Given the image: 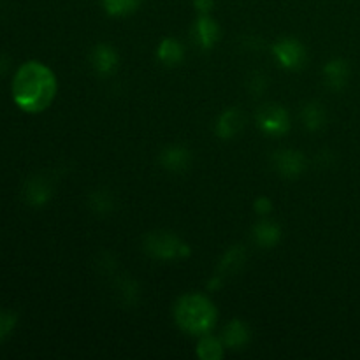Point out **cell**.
<instances>
[{
  "label": "cell",
  "instance_id": "1",
  "mask_svg": "<svg viewBox=\"0 0 360 360\" xmlns=\"http://www.w3.org/2000/svg\"><path fill=\"white\" fill-rule=\"evenodd\" d=\"M56 76L46 63L28 60L16 70L11 84L13 101L21 111L37 115L48 109L56 97Z\"/></svg>",
  "mask_w": 360,
  "mask_h": 360
},
{
  "label": "cell",
  "instance_id": "2",
  "mask_svg": "<svg viewBox=\"0 0 360 360\" xmlns=\"http://www.w3.org/2000/svg\"><path fill=\"white\" fill-rule=\"evenodd\" d=\"M174 320L186 334L202 336L217 323V308L206 295L186 294L176 302Z\"/></svg>",
  "mask_w": 360,
  "mask_h": 360
},
{
  "label": "cell",
  "instance_id": "3",
  "mask_svg": "<svg viewBox=\"0 0 360 360\" xmlns=\"http://www.w3.org/2000/svg\"><path fill=\"white\" fill-rule=\"evenodd\" d=\"M144 248L151 257L160 260L179 259L190 253L188 246L172 232H151L144 241Z\"/></svg>",
  "mask_w": 360,
  "mask_h": 360
},
{
  "label": "cell",
  "instance_id": "4",
  "mask_svg": "<svg viewBox=\"0 0 360 360\" xmlns=\"http://www.w3.org/2000/svg\"><path fill=\"white\" fill-rule=\"evenodd\" d=\"M257 123L260 130L269 136H283L290 129V118L288 112L278 104H266L259 109L257 115Z\"/></svg>",
  "mask_w": 360,
  "mask_h": 360
},
{
  "label": "cell",
  "instance_id": "5",
  "mask_svg": "<svg viewBox=\"0 0 360 360\" xmlns=\"http://www.w3.org/2000/svg\"><path fill=\"white\" fill-rule=\"evenodd\" d=\"M274 56H276L278 62L285 67V69L297 70L301 69L302 65L308 60V53H306V48L297 41V39H281L274 44L273 48Z\"/></svg>",
  "mask_w": 360,
  "mask_h": 360
},
{
  "label": "cell",
  "instance_id": "6",
  "mask_svg": "<svg viewBox=\"0 0 360 360\" xmlns=\"http://www.w3.org/2000/svg\"><path fill=\"white\" fill-rule=\"evenodd\" d=\"M274 169L285 178H295L301 174L306 167V158L301 151L281 150L273 157Z\"/></svg>",
  "mask_w": 360,
  "mask_h": 360
},
{
  "label": "cell",
  "instance_id": "7",
  "mask_svg": "<svg viewBox=\"0 0 360 360\" xmlns=\"http://www.w3.org/2000/svg\"><path fill=\"white\" fill-rule=\"evenodd\" d=\"M192 37L197 42V46L202 49H210L217 44L220 39V27L210 14H200L199 20L193 23Z\"/></svg>",
  "mask_w": 360,
  "mask_h": 360
},
{
  "label": "cell",
  "instance_id": "8",
  "mask_svg": "<svg viewBox=\"0 0 360 360\" xmlns=\"http://www.w3.org/2000/svg\"><path fill=\"white\" fill-rule=\"evenodd\" d=\"M90 63L95 72L101 76H109L118 69V55H116L115 48H111L109 44H98L91 49Z\"/></svg>",
  "mask_w": 360,
  "mask_h": 360
},
{
  "label": "cell",
  "instance_id": "9",
  "mask_svg": "<svg viewBox=\"0 0 360 360\" xmlns=\"http://www.w3.org/2000/svg\"><path fill=\"white\" fill-rule=\"evenodd\" d=\"M323 76H326V84L330 90L338 91L347 86L348 77H350V67L345 60L334 58L323 67Z\"/></svg>",
  "mask_w": 360,
  "mask_h": 360
},
{
  "label": "cell",
  "instance_id": "10",
  "mask_svg": "<svg viewBox=\"0 0 360 360\" xmlns=\"http://www.w3.org/2000/svg\"><path fill=\"white\" fill-rule=\"evenodd\" d=\"M25 200H27L30 206H44L46 202L49 200L51 197V185L46 181L44 178L41 176H35V178H30L25 185Z\"/></svg>",
  "mask_w": 360,
  "mask_h": 360
},
{
  "label": "cell",
  "instance_id": "11",
  "mask_svg": "<svg viewBox=\"0 0 360 360\" xmlns=\"http://www.w3.org/2000/svg\"><path fill=\"white\" fill-rule=\"evenodd\" d=\"M190 151L183 146H169L162 151L160 164L172 172L185 171L190 165Z\"/></svg>",
  "mask_w": 360,
  "mask_h": 360
},
{
  "label": "cell",
  "instance_id": "12",
  "mask_svg": "<svg viewBox=\"0 0 360 360\" xmlns=\"http://www.w3.org/2000/svg\"><path fill=\"white\" fill-rule=\"evenodd\" d=\"M221 341L229 348H241L250 341V330L241 320H232L221 333Z\"/></svg>",
  "mask_w": 360,
  "mask_h": 360
},
{
  "label": "cell",
  "instance_id": "13",
  "mask_svg": "<svg viewBox=\"0 0 360 360\" xmlns=\"http://www.w3.org/2000/svg\"><path fill=\"white\" fill-rule=\"evenodd\" d=\"M243 125H245V118H243L241 111H238V109H229L218 120L217 132L224 139H229V137H234L236 134L241 132Z\"/></svg>",
  "mask_w": 360,
  "mask_h": 360
},
{
  "label": "cell",
  "instance_id": "14",
  "mask_svg": "<svg viewBox=\"0 0 360 360\" xmlns=\"http://www.w3.org/2000/svg\"><path fill=\"white\" fill-rule=\"evenodd\" d=\"M157 55L162 63H165L169 67H174L183 62V58H185V49H183L181 42L176 41V39H164L160 42V46H158Z\"/></svg>",
  "mask_w": 360,
  "mask_h": 360
},
{
  "label": "cell",
  "instance_id": "15",
  "mask_svg": "<svg viewBox=\"0 0 360 360\" xmlns=\"http://www.w3.org/2000/svg\"><path fill=\"white\" fill-rule=\"evenodd\" d=\"M253 236H255V241L259 243L264 248H269V246H274L281 238V231L276 224L269 220H262L260 224L255 225L253 229Z\"/></svg>",
  "mask_w": 360,
  "mask_h": 360
},
{
  "label": "cell",
  "instance_id": "16",
  "mask_svg": "<svg viewBox=\"0 0 360 360\" xmlns=\"http://www.w3.org/2000/svg\"><path fill=\"white\" fill-rule=\"evenodd\" d=\"M301 120L302 123H304L306 129L315 132V130L322 129L323 123H326V111H323L322 105L316 104V102H309V104H306L304 108H302Z\"/></svg>",
  "mask_w": 360,
  "mask_h": 360
},
{
  "label": "cell",
  "instance_id": "17",
  "mask_svg": "<svg viewBox=\"0 0 360 360\" xmlns=\"http://www.w3.org/2000/svg\"><path fill=\"white\" fill-rule=\"evenodd\" d=\"M224 341L217 338L204 336L197 347V355L202 360H220L224 357Z\"/></svg>",
  "mask_w": 360,
  "mask_h": 360
},
{
  "label": "cell",
  "instance_id": "18",
  "mask_svg": "<svg viewBox=\"0 0 360 360\" xmlns=\"http://www.w3.org/2000/svg\"><path fill=\"white\" fill-rule=\"evenodd\" d=\"M141 0H102L109 16H129L139 7Z\"/></svg>",
  "mask_w": 360,
  "mask_h": 360
},
{
  "label": "cell",
  "instance_id": "19",
  "mask_svg": "<svg viewBox=\"0 0 360 360\" xmlns=\"http://www.w3.org/2000/svg\"><path fill=\"white\" fill-rule=\"evenodd\" d=\"M14 326H16V315L9 311H0V340L9 336Z\"/></svg>",
  "mask_w": 360,
  "mask_h": 360
},
{
  "label": "cell",
  "instance_id": "20",
  "mask_svg": "<svg viewBox=\"0 0 360 360\" xmlns=\"http://www.w3.org/2000/svg\"><path fill=\"white\" fill-rule=\"evenodd\" d=\"M91 207L97 210L98 213H102V211H109L111 210V197L104 192H95L94 197H91Z\"/></svg>",
  "mask_w": 360,
  "mask_h": 360
},
{
  "label": "cell",
  "instance_id": "21",
  "mask_svg": "<svg viewBox=\"0 0 360 360\" xmlns=\"http://www.w3.org/2000/svg\"><path fill=\"white\" fill-rule=\"evenodd\" d=\"M271 210H273V206H271V200L267 199V197H260V199L255 202V211L259 214H262V217L269 214Z\"/></svg>",
  "mask_w": 360,
  "mask_h": 360
},
{
  "label": "cell",
  "instance_id": "22",
  "mask_svg": "<svg viewBox=\"0 0 360 360\" xmlns=\"http://www.w3.org/2000/svg\"><path fill=\"white\" fill-rule=\"evenodd\" d=\"M214 0H193V7L199 11L200 14H210V11L213 9Z\"/></svg>",
  "mask_w": 360,
  "mask_h": 360
},
{
  "label": "cell",
  "instance_id": "23",
  "mask_svg": "<svg viewBox=\"0 0 360 360\" xmlns=\"http://www.w3.org/2000/svg\"><path fill=\"white\" fill-rule=\"evenodd\" d=\"M6 70H7V60L0 55V74L6 72Z\"/></svg>",
  "mask_w": 360,
  "mask_h": 360
}]
</instances>
